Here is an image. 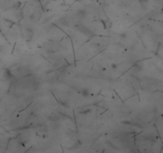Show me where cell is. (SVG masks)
<instances>
[{
    "mask_svg": "<svg viewBox=\"0 0 163 153\" xmlns=\"http://www.w3.org/2000/svg\"><path fill=\"white\" fill-rule=\"evenodd\" d=\"M88 112H90V109H87V110H84V111H80V114H83V113H88Z\"/></svg>",
    "mask_w": 163,
    "mask_h": 153,
    "instance_id": "obj_2",
    "label": "cell"
},
{
    "mask_svg": "<svg viewBox=\"0 0 163 153\" xmlns=\"http://www.w3.org/2000/svg\"><path fill=\"white\" fill-rule=\"evenodd\" d=\"M118 67V65L116 64V63H113V64H112V69H116V68Z\"/></svg>",
    "mask_w": 163,
    "mask_h": 153,
    "instance_id": "obj_3",
    "label": "cell"
},
{
    "mask_svg": "<svg viewBox=\"0 0 163 153\" xmlns=\"http://www.w3.org/2000/svg\"><path fill=\"white\" fill-rule=\"evenodd\" d=\"M80 93H81V95L83 96V97H88L89 95H90V93H89V91L88 89H83L81 91H80Z\"/></svg>",
    "mask_w": 163,
    "mask_h": 153,
    "instance_id": "obj_1",
    "label": "cell"
}]
</instances>
